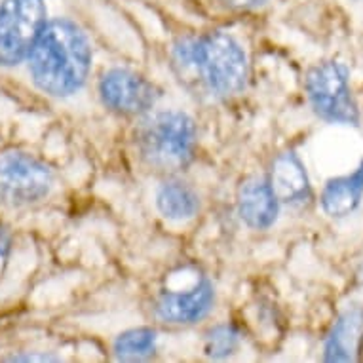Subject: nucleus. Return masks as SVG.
Segmentation results:
<instances>
[{"label":"nucleus","mask_w":363,"mask_h":363,"mask_svg":"<svg viewBox=\"0 0 363 363\" xmlns=\"http://www.w3.org/2000/svg\"><path fill=\"white\" fill-rule=\"evenodd\" d=\"M278 203L274 191L264 179H247L238 194V211L245 225L264 230L274 225L278 217Z\"/></svg>","instance_id":"obj_10"},{"label":"nucleus","mask_w":363,"mask_h":363,"mask_svg":"<svg viewBox=\"0 0 363 363\" xmlns=\"http://www.w3.org/2000/svg\"><path fill=\"white\" fill-rule=\"evenodd\" d=\"M173 67L189 88L215 99L238 94L247 80L244 50L225 33L177 40L173 46Z\"/></svg>","instance_id":"obj_1"},{"label":"nucleus","mask_w":363,"mask_h":363,"mask_svg":"<svg viewBox=\"0 0 363 363\" xmlns=\"http://www.w3.org/2000/svg\"><path fill=\"white\" fill-rule=\"evenodd\" d=\"M225 2L234 8H255L268 2V0H225Z\"/></svg>","instance_id":"obj_16"},{"label":"nucleus","mask_w":363,"mask_h":363,"mask_svg":"<svg viewBox=\"0 0 363 363\" xmlns=\"http://www.w3.org/2000/svg\"><path fill=\"white\" fill-rule=\"evenodd\" d=\"M240 342V333L233 325H217L206 335V345H203V350L209 357H226L230 356L236 348H238Z\"/></svg>","instance_id":"obj_15"},{"label":"nucleus","mask_w":363,"mask_h":363,"mask_svg":"<svg viewBox=\"0 0 363 363\" xmlns=\"http://www.w3.org/2000/svg\"><path fill=\"white\" fill-rule=\"evenodd\" d=\"M139 152L156 169H181L191 162L196 147V125L191 116L166 111L150 116L138 133Z\"/></svg>","instance_id":"obj_3"},{"label":"nucleus","mask_w":363,"mask_h":363,"mask_svg":"<svg viewBox=\"0 0 363 363\" xmlns=\"http://www.w3.org/2000/svg\"><path fill=\"white\" fill-rule=\"evenodd\" d=\"M44 0H2L0 4V67H13L29 57L46 27Z\"/></svg>","instance_id":"obj_5"},{"label":"nucleus","mask_w":363,"mask_h":363,"mask_svg":"<svg viewBox=\"0 0 363 363\" xmlns=\"http://www.w3.org/2000/svg\"><path fill=\"white\" fill-rule=\"evenodd\" d=\"M156 352V333L152 329H130L114 340V356L122 362L147 359Z\"/></svg>","instance_id":"obj_14"},{"label":"nucleus","mask_w":363,"mask_h":363,"mask_svg":"<svg viewBox=\"0 0 363 363\" xmlns=\"http://www.w3.org/2000/svg\"><path fill=\"white\" fill-rule=\"evenodd\" d=\"M99 94L111 111L125 116L143 114L155 107L158 89L152 82L128 69H111L99 80Z\"/></svg>","instance_id":"obj_7"},{"label":"nucleus","mask_w":363,"mask_h":363,"mask_svg":"<svg viewBox=\"0 0 363 363\" xmlns=\"http://www.w3.org/2000/svg\"><path fill=\"white\" fill-rule=\"evenodd\" d=\"M363 342V306H348L337 318V322L329 331L323 359L325 362H356Z\"/></svg>","instance_id":"obj_9"},{"label":"nucleus","mask_w":363,"mask_h":363,"mask_svg":"<svg viewBox=\"0 0 363 363\" xmlns=\"http://www.w3.org/2000/svg\"><path fill=\"white\" fill-rule=\"evenodd\" d=\"M54 175L42 162L23 152L0 156V200L10 206H29L46 198Z\"/></svg>","instance_id":"obj_6"},{"label":"nucleus","mask_w":363,"mask_h":363,"mask_svg":"<svg viewBox=\"0 0 363 363\" xmlns=\"http://www.w3.org/2000/svg\"><path fill=\"white\" fill-rule=\"evenodd\" d=\"M363 198V160L352 173L329 179L322 191V208L329 217L342 219L354 213Z\"/></svg>","instance_id":"obj_12"},{"label":"nucleus","mask_w":363,"mask_h":363,"mask_svg":"<svg viewBox=\"0 0 363 363\" xmlns=\"http://www.w3.org/2000/svg\"><path fill=\"white\" fill-rule=\"evenodd\" d=\"M91 65V48L82 29L69 19L48 21L29 54L36 88L54 97H69L82 88Z\"/></svg>","instance_id":"obj_2"},{"label":"nucleus","mask_w":363,"mask_h":363,"mask_svg":"<svg viewBox=\"0 0 363 363\" xmlns=\"http://www.w3.org/2000/svg\"><path fill=\"white\" fill-rule=\"evenodd\" d=\"M213 304V287L200 278L185 289H166L156 301V315L169 323H194L208 315Z\"/></svg>","instance_id":"obj_8"},{"label":"nucleus","mask_w":363,"mask_h":363,"mask_svg":"<svg viewBox=\"0 0 363 363\" xmlns=\"http://www.w3.org/2000/svg\"><path fill=\"white\" fill-rule=\"evenodd\" d=\"M268 183L280 202L301 203L310 198L308 175L295 152H284L276 158Z\"/></svg>","instance_id":"obj_11"},{"label":"nucleus","mask_w":363,"mask_h":363,"mask_svg":"<svg viewBox=\"0 0 363 363\" xmlns=\"http://www.w3.org/2000/svg\"><path fill=\"white\" fill-rule=\"evenodd\" d=\"M310 107L331 124H359V111L352 97L348 69L339 61H323L306 74Z\"/></svg>","instance_id":"obj_4"},{"label":"nucleus","mask_w":363,"mask_h":363,"mask_svg":"<svg viewBox=\"0 0 363 363\" xmlns=\"http://www.w3.org/2000/svg\"><path fill=\"white\" fill-rule=\"evenodd\" d=\"M156 206L167 219L185 220L196 215L200 200L192 186L181 181H167L156 192Z\"/></svg>","instance_id":"obj_13"},{"label":"nucleus","mask_w":363,"mask_h":363,"mask_svg":"<svg viewBox=\"0 0 363 363\" xmlns=\"http://www.w3.org/2000/svg\"><path fill=\"white\" fill-rule=\"evenodd\" d=\"M362 280H363V272H362Z\"/></svg>","instance_id":"obj_17"}]
</instances>
